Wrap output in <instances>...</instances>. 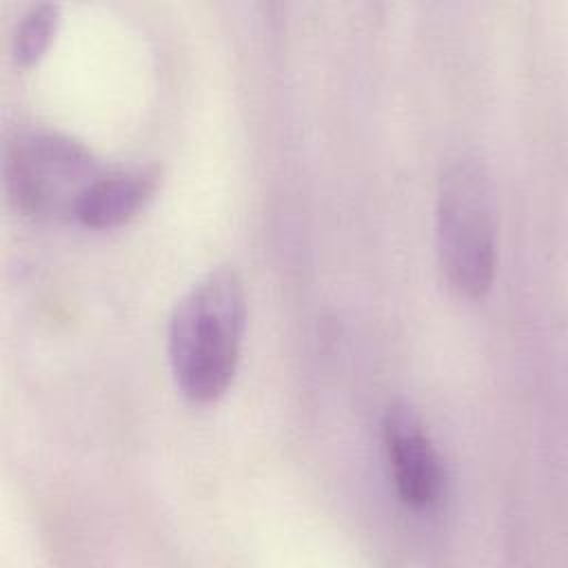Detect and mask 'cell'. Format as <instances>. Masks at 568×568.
<instances>
[{
  "label": "cell",
  "mask_w": 568,
  "mask_h": 568,
  "mask_svg": "<svg viewBox=\"0 0 568 568\" xmlns=\"http://www.w3.org/2000/svg\"><path fill=\"white\" fill-rule=\"evenodd\" d=\"M246 324L240 275L217 266L173 306L166 351L180 393L191 402L217 399L235 377Z\"/></svg>",
  "instance_id": "obj_1"
},
{
  "label": "cell",
  "mask_w": 568,
  "mask_h": 568,
  "mask_svg": "<svg viewBox=\"0 0 568 568\" xmlns=\"http://www.w3.org/2000/svg\"><path fill=\"white\" fill-rule=\"evenodd\" d=\"M435 242L450 288L464 297L486 295L497 264L495 195L490 173L475 153L457 155L439 178Z\"/></svg>",
  "instance_id": "obj_2"
},
{
  "label": "cell",
  "mask_w": 568,
  "mask_h": 568,
  "mask_svg": "<svg viewBox=\"0 0 568 568\" xmlns=\"http://www.w3.org/2000/svg\"><path fill=\"white\" fill-rule=\"evenodd\" d=\"M104 173L84 144L49 129L16 135L4 155L9 200L24 215L47 222L75 220L80 202Z\"/></svg>",
  "instance_id": "obj_3"
},
{
  "label": "cell",
  "mask_w": 568,
  "mask_h": 568,
  "mask_svg": "<svg viewBox=\"0 0 568 568\" xmlns=\"http://www.w3.org/2000/svg\"><path fill=\"white\" fill-rule=\"evenodd\" d=\"M382 439L397 497L415 510L435 506L446 481L442 457L419 415L406 402H395L386 408Z\"/></svg>",
  "instance_id": "obj_4"
},
{
  "label": "cell",
  "mask_w": 568,
  "mask_h": 568,
  "mask_svg": "<svg viewBox=\"0 0 568 568\" xmlns=\"http://www.w3.org/2000/svg\"><path fill=\"white\" fill-rule=\"evenodd\" d=\"M160 171L155 166L115 169L91 186L80 202L75 222L89 229H113L135 217L155 195Z\"/></svg>",
  "instance_id": "obj_5"
},
{
  "label": "cell",
  "mask_w": 568,
  "mask_h": 568,
  "mask_svg": "<svg viewBox=\"0 0 568 568\" xmlns=\"http://www.w3.org/2000/svg\"><path fill=\"white\" fill-rule=\"evenodd\" d=\"M58 20L60 9L53 2H38L27 9L13 33V55L18 64L29 67L40 60L55 33Z\"/></svg>",
  "instance_id": "obj_6"
}]
</instances>
